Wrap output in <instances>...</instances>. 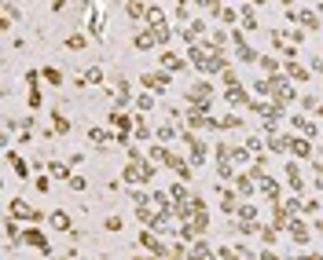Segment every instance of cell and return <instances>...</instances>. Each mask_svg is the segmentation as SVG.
<instances>
[{
  "label": "cell",
  "instance_id": "30bf717a",
  "mask_svg": "<svg viewBox=\"0 0 323 260\" xmlns=\"http://www.w3.org/2000/svg\"><path fill=\"white\" fill-rule=\"evenodd\" d=\"M165 165H169V169H173V172H176V176H180L184 183H188V180H195V176H191V165L184 161V158H176V154H169V161H165Z\"/></svg>",
  "mask_w": 323,
  "mask_h": 260
},
{
  "label": "cell",
  "instance_id": "e0dca14e",
  "mask_svg": "<svg viewBox=\"0 0 323 260\" xmlns=\"http://www.w3.org/2000/svg\"><path fill=\"white\" fill-rule=\"evenodd\" d=\"M103 81V70L99 66H92V70H85L81 77H78V88H85V84H99Z\"/></svg>",
  "mask_w": 323,
  "mask_h": 260
},
{
  "label": "cell",
  "instance_id": "1f68e13d",
  "mask_svg": "<svg viewBox=\"0 0 323 260\" xmlns=\"http://www.w3.org/2000/svg\"><path fill=\"white\" fill-rule=\"evenodd\" d=\"M261 70H265V73H275V70H279V59H275V55H261Z\"/></svg>",
  "mask_w": 323,
  "mask_h": 260
},
{
  "label": "cell",
  "instance_id": "d4e9b609",
  "mask_svg": "<svg viewBox=\"0 0 323 260\" xmlns=\"http://www.w3.org/2000/svg\"><path fill=\"white\" fill-rule=\"evenodd\" d=\"M41 73H44V81H48V84H52V88H59V84H63V73H59V70H55V66H44V70H41Z\"/></svg>",
  "mask_w": 323,
  "mask_h": 260
},
{
  "label": "cell",
  "instance_id": "4316f807",
  "mask_svg": "<svg viewBox=\"0 0 323 260\" xmlns=\"http://www.w3.org/2000/svg\"><path fill=\"white\" fill-rule=\"evenodd\" d=\"M217 19L228 22V26H235V22H239V11H235V8H217Z\"/></svg>",
  "mask_w": 323,
  "mask_h": 260
},
{
  "label": "cell",
  "instance_id": "cb8c5ba5",
  "mask_svg": "<svg viewBox=\"0 0 323 260\" xmlns=\"http://www.w3.org/2000/svg\"><path fill=\"white\" fill-rule=\"evenodd\" d=\"M48 176L66 180V176H70V165H63V161H48Z\"/></svg>",
  "mask_w": 323,
  "mask_h": 260
},
{
  "label": "cell",
  "instance_id": "f546056e",
  "mask_svg": "<svg viewBox=\"0 0 323 260\" xmlns=\"http://www.w3.org/2000/svg\"><path fill=\"white\" fill-rule=\"evenodd\" d=\"M217 128H224V132H228V128H242V117L228 114V117H221V121H217Z\"/></svg>",
  "mask_w": 323,
  "mask_h": 260
},
{
  "label": "cell",
  "instance_id": "836d02e7",
  "mask_svg": "<svg viewBox=\"0 0 323 260\" xmlns=\"http://www.w3.org/2000/svg\"><path fill=\"white\" fill-rule=\"evenodd\" d=\"M88 140H92V143H111V136H106L103 128H92V132H88Z\"/></svg>",
  "mask_w": 323,
  "mask_h": 260
},
{
  "label": "cell",
  "instance_id": "7dc6e473",
  "mask_svg": "<svg viewBox=\"0 0 323 260\" xmlns=\"http://www.w3.org/2000/svg\"><path fill=\"white\" fill-rule=\"evenodd\" d=\"M316 114H319V117H323V103H319V110H316Z\"/></svg>",
  "mask_w": 323,
  "mask_h": 260
},
{
  "label": "cell",
  "instance_id": "9c48e42d",
  "mask_svg": "<svg viewBox=\"0 0 323 260\" xmlns=\"http://www.w3.org/2000/svg\"><path fill=\"white\" fill-rule=\"evenodd\" d=\"M132 44H136L140 52H147V48H155V44H158V37H155V29H151V26H143L140 33L132 37Z\"/></svg>",
  "mask_w": 323,
  "mask_h": 260
},
{
  "label": "cell",
  "instance_id": "60d3db41",
  "mask_svg": "<svg viewBox=\"0 0 323 260\" xmlns=\"http://www.w3.org/2000/svg\"><path fill=\"white\" fill-rule=\"evenodd\" d=\"M48 187H52V180H48V176H37V191L44 194V191H48Z\"/></svg>",
  "mask_w": 323,
  "mask_h": 260
},
{
  "label": "cell",
  "instance_id": "7bdbcfd3",
  "mask_svg": "<svg viewBox=\"0 0 323 260\" xmlns=\"http://www.w3.org/2000/svg\"><path fill=\"white\" fill-rule=\"evenodd\" d=\"M48 4H52V11H63V8H66V0H48Z\"/></svg>",
  "mask_w": 323,
  "mask_h": 260
},
{
  "label": "cell",
  "instance_id": "d590c367",
  "mask_svg": "<svg viewBox=\"0 0 323 260\" xmlns=\"http://www.w3.org/2000/svg\"><path fill=\"white\" fill-rule=\"evenodd\" d=\"M85 187H88L85 176H70V191H85Z\"/></svg>",
  "mask_w": 323,
  "mask_h": 260
},
{
  "label": "cell",
  "instance_id": "74e56055",
  "mask_svg": "<svg viewBox=\"0 0 323 260\" xmlns=\"http://www.w3.org/2000/svg\"><path fill=\"white\" fill-rule=\"evenodd\" d=\"M132 132H136V136H140V140H147V136H151V128L143 125V121H136V125H132Z\"/></svg>",
  "mask_w": 323,
  "mask_h": 260
},
{
  "label": "cell",
  "instance_id": "bcb514c9",
  "mask_svg": "<svg viewBox=\"0 0 323 260\" xmlns=\"http://www.w3.org/2000/svg\"><path fill=\"white\" fill-rule=\"evenodd\" d=\"M316 231H319V235H323V220H316Z\"/></svg>",
  "mask_w": 323,
  "mask_h": 260
},
{
  "label": "cell",
  "instance_id": "7402d4cb",
  "mask_svg": "<svg viewBox=\"0 0 323 260\" xmlns=\"http://www.w3.org/2000/svg\"><path fill=\"white\" fill-rule=\"evenodd\" d=\"M298 22H301L305 29H316V26H319V15H316V11H298Z\"/></svg>",
  "mask_w": 323,
  "mask_h": 260
},
{
  "label": "cell",
  "instance_id": "2e32d148",
  "mask_svg": "<svg viewBox=\"0 0 323 260\" xmlns=\"http://www.w3.org/2000/svg\"><path fill=\"white\" fill-rule=\"evenodd\" d=\"M162 70H169V73H176V70H184V59L180 55H173V52H162Z\"/></svg>",
  "mask_w": 323,
  "mask_h": 260
},
{
  "label": "cell",
  "instance_id": "484cf974",
  "mask_svg": "<svg viewBox=\"0 0 323 260\" xmlns=\"http://www.w3.org/2000/svg\"><path fill=\"white\" fill-rule=\"evenodd\" d=\"M169 140H176V125L173 121H165V125L158 128V143H169Z\"/></svg>",
  "mask_w": 323,
  "mask_h": 260
},
{
  "label": "cell",
  "instance_id": "ee69618b",
  "mask_svg": "<svg viewBox=\"0 0 323 260\" xmlns=\"http://www.w3.org/2000/svg\"><path fill=\"white\" fill-rule=\"evenodd\" d=\"M298 260H323V256H319V253H301Z\"/></svg>",
  "mask_w": 323,
  "mask_h": 260
},
{
  "label": "cell",
  "instance_id": "6da1fadb",
  "mask_svg": "<svg viewBox=\"0 0 323 260\" xmlns=\"http://www.w3.org/2000/svg\"><path fill=\"white\" fill-rule=\"evenodd\" d=\"M209 103H213V81H195L188 88V106H195V110H209Z\"/></svg>",
  "mask_w": 323,
  "mask_h": 260
},
{
  "label": "cell",
  "instance_id": "7c38bea8",
  "mask_svg": "<svg viewBox=\"0 0 323 260\" xmlns=\"http://www.w3.org/2000/svg\"><path fill=\"white\" fill-rule=\"evenodd\" d=\"M283 70H286V77H294V81H309V70H305L298 59H286L283 63Z\"/></svg>",
  "mask_w": 323,
  "mask_h": 260
},
{
  "label": "cell",
  "instance_id": "d6986e66",
  "mask_svg": "<svg viewBox=\"0 0 323 260\" xmlns=\"http://www.w3.org/2000/svg\"><path fill=\"white\" fill-rule=\"evenodd\" d=\"M191 260H217V253H213L206 242H195V249H191Z\"/></svg>",
  "mask_w": 323,
  "mask_h": 260
},
{
  "label": "cell",
  "instance_id": "5bb4252c",
  "mask_svg": "<svg viewBox=\"0 0 323 260\" xmlns=\"http://www.w3.org/2000/svg\"><path fill=\"white\" fill-rule=\"evenodd\" d=\"M147 26H151V29H162V26H169V22H165V11H162L158 4H151V8H147Z\"/></svg>",
  "mask_w": 323,
  "mask_h": 260
},
{
  "label": "cell",
  "instance_id": "52a82bcc",
  "mask_svg": "<svg viewBox=\"0 0 323 260\" xmlns=\"http://www.w3.org/2000/svg\"><path fill=\"white\" fill-rule=\"evenodd\" d=\"M8 205H11V216H26V220H33V224L41 220V212H37L33 205H26V202H22V198H11V202H8Z\"/></svg>",
  "mask_w": 323,
  "mask_h": 260
},
{
  "label": "cell",
  "instance_id": "ab89813d",
  "mask_svg": "<svg viewBox=\"0 0 323 260\" xmlns=\"http://www.w3.org/2000/svg\"><path fill=\"white\" fill-rule=\"evenodd\" d=\"M195 4H198V8H209V11H217V8H221V0H195Z\"/></svg>",
  "mask_w": 323,
  "mask_h": 260
},
{
  "label": "cell",
  "instance_id": "ac0fdd59",
  "mask_svg": "<svg viewBox=\"0 0 323 260\" xmlns=\"http://www.w3.org/2000/svg\"><path fill=\"white\" fill-rule=\"evenodd\" d=\"M239 19H242V29H257V8H254V4H246Z\"/></svg>",
  "mask_w": 323,
  "mask_h": 260
},
{
  "label": "cell",
  "instance_id": "4fadbf2b",
  "mask_svg": "<svg viewBox=\"0 0 323 260\" xmlns=\"http://www.w3.org/2000/svg\"><path fill=\"white\" fill-rule=\"evenodd\" d=\"M290 125H294L298 132H305V136H316L319 128H316V121H309V114H298V117H290Z\"/></svg>",
  "mask_w": 323,
  "mask_h": 260
},
{
  "label": "cell",
  "instance_id": "f6af8a7d",
  "mask_svg": "<svg viewBox=\"0 0 323 260\" xmlns=\"http://www.w3.org/2000/svg\"><path fill=\"white\" fill-rule=\"evenodd\" d=\"M250 4H254V8H265V4H268V0H250Z\"/></svg>",
  "mask_w": 323,
  "mask_h": 260
},
{
  "label": "cell",
  "instance_id": "e575fe53",
  "mask_svg": "<svg viewBox=\"0 0 323 260\" xmlns=\"http://www.w3.org/2000/svg\"><path fill=\"white\" fill-rule=\"evenodd\" d=\"M261 143H265L261 136H250V140H246V150H250V154H261Z\"/></svg>",
  "mask_w": 323,
  "mask_h": 260
},
{
  "label": "cell",
  "instance_id": "ffe728a7",
  "mask_svg": "<svg viewBox=\"0 0 323 260\" xmlns=\"http://www.w3.org/2000/svg\"><path fill=\"white\" fill-rule=\"evenodd\" d=\"M129 19H147V4H143V0H129Z\"/></svg>",
  "mask_w": 323,
  "mask_h": 260
},
{
  "label": "cell",
  "instance_id": "8fae6325",
  "mask_svg": "<svg viewBox=\"0 0 323 260\" xmlns=\"http://www.w3.org/2000/svg\"><path fill=\"white\" fill-rule=\"evenodd\" d=\"M257 187H261V194H265L268 202H279V183H275L272 176H261V180H257Z\"/></svg>",
  "mask_w": 323,
  "mask_h": 260
},
{
  "label": "cell",
  "instance_id": "7a4b0ae2",
  "mask_svg": "<svg viewBox=\"0 0 323 260\" xmlns=\"http://www.w3.org/2000/svg\"><path fill=\"white\" fill-rule=\"evenodd\" d=\"M151 176H155V161H129L125 165V183H151Z\"/></svg>",
  "mask_w": 323,
  "mask_h": 260
},
{
  "label": "cell",
  "instance_id": "9a60e30c",
  "mask_svg": "<svg viewBox=\"0 0 323 260\" xmlns=\"http://www.w3.org/2000/svg\"><path fill=\"white\" fill-rule=\"evenodd\" d=\"M268 150H272V154H286V150H290V136H268Z\"/></svg>",
  "mask_w": 323,
  "mask_h": 260
},
{
  "label": "cell",
  "instance_id": "8992f818",
  "mask_svg": "<svg viewBox=\"0 0 323 260\" xmlns=\"http://www.w3.org/2000/svg\"><path fill=\"white\" fill-rule=\"evenodd\" d=\"M286 235L298 242V246H305V242H309L312 235H309V224H305L301 216H290V224H286Z\"/></svg>",
  "mask_w": 323,
  "mask_h": 260
},
{
  "label": "cell",
  "instance_id": "5b68a950",
  "mask_svg": "<svg viewBox=\"0 0 323 260\" xmlns=\"http://www.w3.org/2000/svg\"><path fill=\"white\" fill-rule=\"evenodd\" d=\"M290 150H294V158H316L312 136H290Z\"/></svg>",
  "mask_w": 323,
  "mask_h": 260
},
{
  "label": "cell",
  "instance_id": "603a6c76",
  "mask_svg": "<svg viewBox=\"0 0 323 260\" xmlns=\"http://www.w3.org/2000/svg\"><path fill=\"white\" fill-rule=\"evenodd\" d=\"M66 132H70V121H66L63 114H55V117H52V136H66Z\"/></svg>",
  "mask_w": 323,
  "mask_h": 260
},
{
  "label": "cell",
  "instance_id": "3957f363",
  "mask_svg": "<svg viewBox=\"0 0 323 260\" xmlns=\"http://www.w3.org/2000/svg\"><path fill=\"white\" fill-rule=\"evenodd\" d=\"M140 84H143V88H151L155 96H165L169 84H173V77H169V70H155V73H143Z\"/></svg>",
  "mask_w": 323,
  "mask_h": 260
},
{
  "label": "cell",
  "instance_id": "f35d334b",
  "mask_svg": "<svg viewBox=\"0 0 323 260\" xmlns=\"http://www.w3.org/2000/svg\"><path fill=\"white\" fill-rule=\"evenodd\" d=\"M4 231H8V242L19 238V227H15V220H8V224H4Z\"/></svg>",
  "mask_w": 323,
  "mask_h": 260
},
{
  "label": "cell",
  "instance_id": "277c9868",
  "mask_svg": "<svg viewBox=\"0 0 323 260\" xmlns=\"http://www.w3.org/2000/svg\"><path fill=\"white\" fill-rule=\"evenodd\" d=\"M228 88H224V103L228 106H250V96L242 92V84H239V77H232V81H224Z\"/></svg>",
  "mask_w": 323,
  "mask_h": 260
},
{
  "label": "cell",
  "instance_id": "b9f144b4",
  "mask_svg": "<svg viewBox=\"0 0 323 260\" xmlns=\"http://www.w3.org/2000/svg\"><path fill=\"white\" fill-rule=\"evenodd\" d=\"M286 37H290V40H294V44H301V40H305V29H290V33H286Z\"/></svg>",
  "mask_w": 323,
  "mask_h": 260
},
{
  "label": "cell",
  "instance_id": "8d00e7d4",
  "mask_svg": "<svg viewBox=\"0 0 323 260\" xmlns=\"http://www.w3.org/2000/svg\"><path fill=\"white\" fill-rule=\"evenodd\" d=\"M301 106H305V110H319V99H316V96H305Z\"/></svg>",
  "mask_w": 323,
  "mask_h": 260
},
{
  "label": "cell",
  "instance_id": "d6a6232c",
  "mask_svg": "<svg viewBox=\"0 0 323 260\" xmlns=\"http://www.w3.org/2000/svg\"><path fill=\"white\" fill-rule=\"evenodd\" d=\"M103 227H106V231H114V235H118V231H121V216H114V212H111V216L103 220Z\"/></svg>",
  "mask_w": 323,
  "mask_h": 260
},
{
  "label": "cell",
  "instance_id": "4dcf8cb0",
  "mask_svg": "<svg viewBox=\"0 0 323 260\" xmlns=\"http://www.w3.org/2000/svg\"><path fill=\"white\" fill-rule=\"evenodd\" d=\"M151 106H155V96H151V92H140V96H136V110H151Z\"/></svg>",
  "mask_w": 323,
  "mask_h": 260
},
{
  "label": "cell",
  "instance_id": "ba28073f",
  "mask_svg": "<svg viewBox=\"0 0 323 260\" xmlns=\"http://www.w3.org/2000/svg\"><path fill=\"white\" fill-rule=\"evenodd\" d=\"M22 238L29 242V246H37L41 253H52V246H48V238H44V231H41V227H26V231H22Z\"/></svg>",
  "mask_w": 323,
  "mask_h": 260
},
{
  "label": "cell",
  "instance_id": "83f0119b",
  "mask_svg": "<svg viewBox=\"0 0 323 260\" xmlns=\"http://www.w3.org/2000/svg\"><path fill=\"white\" fill-rule=\"evenodd\" d=\"M85 44H88V37H85V33H70V37H66V48H70V52H81Z\"/></svg>",
  "mask_w": 323,
  "mask_h": 260
},
{
  "label": "cell",
  "instance_id": "44dd1931",
  "mask_svg": "<svg viewBox=\"0 0 323 260\" xmlns=\"http://www.w3.org/2000/svg\"><path fill=\"white\" fill-rule=\"evenodd\" d=\"M48 224L55 227V231H70V216H66V212H52Z\"/></svg>",
  "mask_w": 323,
  "mask_h": 260
},
{
  "label": "cell",
  "instance_id": "f1b7e54d",
  "mask_svg": "<svg viewBox=\"0 0 323 260\" xmlns=\"http://www.w3.org/2000/svg\"><path fill=\"white\" fill-rule=\"evenodd\" d=\"M169 198H173V202H191V198H188V187H184V183H173V187H169Z\"/></svg>",
  "mask_w": 323,
  "mask_h": 260
}]
</instances>
